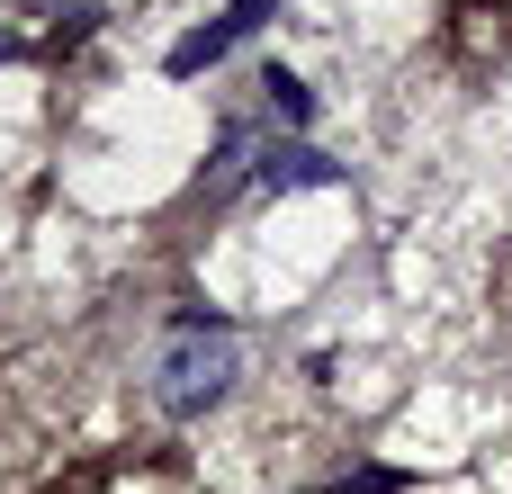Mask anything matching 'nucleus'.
Instances as JSON below:
<instances>
[{"mask_svg":"<svg viewBox=\"0 0 512 494\" xmlns=\"http://www.w3.org/2000/svg\"><path fill=\"white\" fill-rule=\"evenodd\" d=\"M225 387H234V324L171 333V351L153 360V405L162 414H207V405H225Z\"/></svg>","mask_w":512,"mask_h":494,"instance_id":"1","label":"nucleus"},{"mask_svg":"<svg viewBox=\"0 0 512 494\" xmlns=\"http://www.w3.org/2000/svg\"><path fill=\"white\" fill-rule=\"evenodd\" d=\"M270 198H288V189H342L351 171L333 162V153H315L306 135H279V144H261V171H252Z\"/></svg>","mask_w":512,"mask_h":494,"instance_id":"2","label":"nucleus"},{"mask_svg":"<svg viewBox=\"0 0 512 494\" xmlns=\"http://www.w3.org/2000/svg\"><path fill=\"white\" fill-rule=\"evenodd\" d=\"M234 45H243V36H234L225 18H207V27H189V36H180V45L162 54V72H171V81H189V72H207V63H225Z\"/></svg>","mask_w":512,"mask_h":494,"instance_id":"3","label":"nucleus"},{"mask_svg":"<svg viewBox=\"0 0 512 494\" xmlns=\"http://www.w3.org/2000/svg\"><path fill=\"white\" fill-rule=\"evenodd\" d=\"M252 90H261V108H270V117H279V126H288V135H297V126H306V117H315V90H306V81H297V72H279V63H270V72H261V81H252Z\"/></svg>","mask_w":512,"mask_h":494,"instance_id":"4","label":"nucleus"},{"mask_svg":"<svg viewBox=\"0 0 512 494\" xmlns=\"http://www.w3.org/2000/svg\"><path fill=\"white\" fill-rule=\"evenodd\" d=\"M243 171H261V162H252V135H243V126H216V162H207V189H234Z\"/></svg>","mask_w":512,"mask_h":494,"instance_id":"5","label":"nucleus"},{"mask_svg":"<svg viewBox=\"0 0 512 494\" xmlns=\"http://www.w3.org/2000/svg\"><path fill=\"white\" fill-rule=\"evenodd\" d=\"M396 486H405V468H351L333 494H396Z\"/></svg>","mask_w":512,"mask_h":494,"instance_id":"6","label":"nucleus"},{"mask_svg":"<svg viewBox=\"0 0 512 494\" xmlns=\"http://www.w3.org/2000/svg\"><path fill=\"white\" fill-rule=\"evenodd\" d=\"M270 9H279V0H225V27L252 36V27H270Z\"/></svg>","mask_w":512,"mask_h":494,"instance_id":"7","label":"nucleus"},{"mask_svg":"<svg viewBox=\"0 0 512 494\" xmlns=\"http://www.w3.org/2000/svg\"><path fill=\"white\" fill-rule=\"evenodd\" d=\"M9 54H18V45H9V36H0V63H9Z\"/></svg>","mask_w":512,"mask_h":494,"instance_id":"8","label":"nucleus"}]
</instances>
